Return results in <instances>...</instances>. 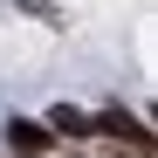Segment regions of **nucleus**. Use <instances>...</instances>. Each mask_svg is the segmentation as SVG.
I'll return each mask as SVG.
<instances>
[{"label": "nucleus", "mask_w": 158, "mask_h": 158, "mask_svg": "<svg viewBox=\"0 0 158 158\" xmlns=\"http://www.w3.org/2000/svg\"><path fill=\"white\" fill-rule=\"evenodd\" d=\"M89 138H124V144H151V124L138 110H96L89 117Z\"/></svg>", "instance_id": "obj_1"}, {"label": "nucleus", "mask_w": 158, "mask_h": 158, "mask_svg": "<svg viewBox=\"0 0 158 158\" xmlns=\"http://www.w3.org/2000/svg\"><path fill=\"white\" fill-rule=\"evenodd\" d=\"M48 144H55L48 124H35V117H14V124H7V158H41Z\"/></svg>", "instance_id": "obj_2"}, {"label": "nucleus", "mask_w": 158, "mask_h": 158, "mask_svg": "<svg viewBox=\"0 0 158 158\" xmlns=\"http://www.w3.org/2000/svg\"><path fill=\"white\" fill-rule=\"evenodd\" d=\"M48 131L76 144V138H89V117H83V110H69V103H55V110H48Z\"/></svg>", "instance_id": "obj_3"}, {"label": "nucleus", "mask_w": 158, "mask_h": 158, "mask_svg": "<svg viewBox=\"0 0 158 158\" xmlns=\"http://www.w3.org/2000/svg\"><path fill=\"white\" fill-rule=\"evenodd\" d=\"M110 158H151V144H124V138H117V151H110Z\"/></svg>", "instance_id": "obj_4"}]
</instances>
